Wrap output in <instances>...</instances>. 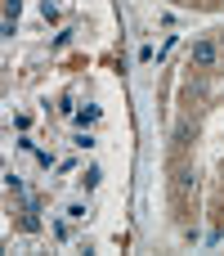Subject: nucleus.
<instances>
[{"instance_id":"4","label":"nucleus","mask_w":224,"mask_h":256,"mask_svg":"<svg viewBox=\"0 0 224 256\" xmlns=\"http://www.w3.org/2000/svg\"><path fill=\"white\" fill-rule=\"evenodd\" d=\"M94 117H99V108H94V104H85V108H76V122H81V126H90Z\"/></svg>"},{"instance_id":"1","label":"nucleus","mask_w":224,"mask_h":256,"mask_svg":"<svg viewBox=\"0 0 224 256\" xmlns=\"http://www.w3.org/2000/svg\"><path fill=\"white\" fill-rule=\"evenodd\" d=\"M224 50L216 36H198L193 40V50H189V68H198V72H211V68H220Z\"/></svg>"},{"instance_id":"8","label":"nucleus","mask_w":224,"mask_h":256,"mask_svg":"<svg viewBox=\"0 0 224 256\" xmlns=\"http://www.w3.org/2000/svg\"><path fill=\"white\" fill-rule=\"evenodd\" d=\"M171 4H184V0H171Z\"/></svg>"},{"instance_id":"5","label":"nucleus","mask_w":224,"mask_h":256,"mask_svg":"<svg viewBox=\"0 0 224 256\" xmlns=\"http://www.w3.org/2000/svg\"><path fill=\"white\" fill-rule=\"evenodd\" d=\"M40 14H45V22H54V18H58V4H54V0H45V4H40Z\"/></svg>"},{"instance_id":"7","label":"nucleus","mask_w":224,"mask_h":256,"mask_svg":"<svg viewBox=\"0 0 224 256\" xmlns=\"http://www.w3.org/2000/svg\"><path fill=\"white\" fill-rule=\"evenodd\" d=\"M216 40H220V50H224V32H220V36H216Z\"/></svg>"},{"instance_id":"2","label":"nucleus","mask_w":224,"mask_h":256,"mask_svg":"<svg viewBox=\"0 0 224 256\" xmlns=\"http://www.w3.org/2000/svg\"><path fill=\"white\" fill-rule=\"evenodd\" d=\"M193 184H198V176H193L189 166H180V171H175V194H193Z\"/></svg>"},{"instance_id":"6","label":"nucleus","mask_w":224,"mask_h":256,"mask_svg":"<svg viewBox=\"0 0 224 256\" xmlns=\"http://www.w3.org/2000/svg\"><path fill=\"white\" fill-rule=\"evenodd\" d=\"M99 180H103V176H99V166H90V171H85V180H81V184H85V189H94V184H99Z\"/></svg>"},{"instance_id":"3","label":"nucleus","mask_w":224,"mask_h":256,"mask_svg":"<svg viewBox=\"0 0 224 256\" xmlns=\"http://www.w3.org/2000/svg\"><path fill=\"white\" fill-rule=\"evenodd\" d=\"M189 140H193V122H180L175 126V148H189Z\"/></svg>"}]
</instances>
